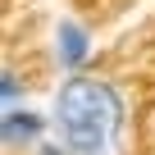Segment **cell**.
Instances as JSON below:
<instances>
[{"label": "cell", "mask_w": 155, "mask_h": 155, "mask_svg": "<svg viewBox=\"0 0 155 155\" xmlns=\"http://www.w3.org/2000/svg\"><path fill=\"white\" fill-rule=\"evenodd\" d=\"M87 59H91V32H87L82 23L64 18V23L55 28V64L73 78V73L87 68Z\"/></svg>", "instance_id": "cell-3"}, {"label": "cell", "mask_w": 155, "mask_h": 155, "mask_svg": "<svg viewBox=\"0 0 155 155\" xmlns=\"http://www.w3.org/2000/svg\"><path fill=\"white\" fill-rule=\"evenodd\" d=\"M50 128V114H37V110H0V146L5 150H37L41 137Z\"/></svg>", "instance_id": "cell-2"}, {"label": "cell", "mask_w": 155, "mask_h": 155, "mask_svg": "<svg viewBox=\"0 0 155 155\" xmlns=\"http://www.w3.org/2000/svg\"><path fill=\"white\" fill-rule=\"evenodd\" d=\"M18 96H23V78L14 68H5V73H0V110H14Z\"/></svg>", "instance_id": "cell-4"}, {"label": "cell", "mask_w": 155, "mask_h": 155, "mask_svg": "<svg viewBox=\"0 0 155 155\" xmlns=\"http://www.w3.org/2000/svg\"><path fill=\"white\" fill-rule=\"evenodd\" d=\"M50 132L68 155H123L128 150V96L105 78H68L50 105Z\"/></svg>", "instance_id": "cell-1"}, {"label": "cell", "mask_w": 155, "mask_h": 155, "mask_svg": "<svg viewBox=\"0 0 155 155\" xmlns=\"http://www.w3.org/2000/svg\"><path fill=\"white\" fill-rule=\"evenodd\" d=\"M32 155H68V146H64V141L55 137V141H41V146H37Z\"/></svg>", "instance_id": "cell-5"}]
</instances>
